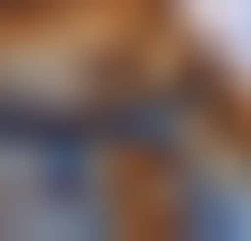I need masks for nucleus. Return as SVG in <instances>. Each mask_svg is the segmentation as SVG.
Here are the masks:
<instances>
[{"mask_svg":"<svg viewBox=\"0 0 251 241\" xmlns=\"http://www.w3.org/2000/svg\"><path fill=\"white\" fill-rule=\"evenodd\" d=\"M0 232H121L112 167L37 111H0Z\"/></svg>","mask_w":251,"mask_h":241,"instance_id":"f257e3e1","label":"nucleus"},{"mask_svg":"<svg viewBox=\"0 0 251 241\" xmlns=\"http://www.w3.org/2000/svg\"><path fill=\"white\" fill-rule=\"evenodd\" d=\"M168 223L196 241H251V158H196L168 186Z\"/></svg>","mask_w":251,"mask_h":241,"instance_id":"f03ea898","label":"nucleus"}]
</instances>
